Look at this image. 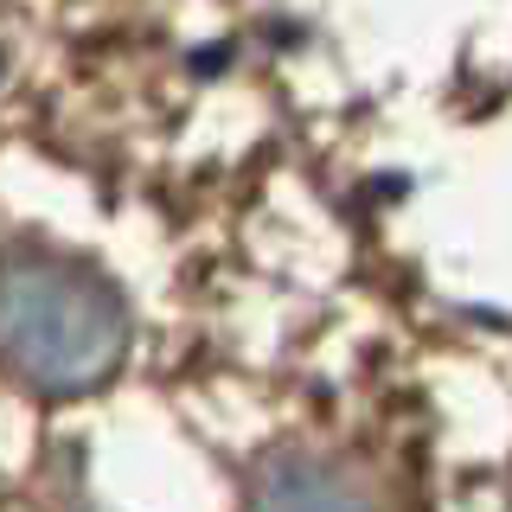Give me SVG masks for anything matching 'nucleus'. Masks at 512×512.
Instances as JSON below:
<instances>
[{"mask_svg": "<svg viewBox=\"0 0 512 512\" xmlns=\"http://www.w3.org/2000/svg\"><path fill=\"white\" fill-rule=\"evenodd\" d=\"M128 352V308L96 269L52 250L0 256V372L39 397L96 391Z\"/></svg>", "mask_w": 512, "mask_h": 512, "instance_id": "f257e3e1", "label": "nucleus"}, {"mask_svg": "<svg viewBox=\"0 0 512 512\" xmlns=\"http://www.w3.org/2000/svg\"><path fill=\"white\" fill-rule=\"evenodd\" d=\"M250 512H372L365 493L346 474H333L327 461L308 455H276L250 487Z\"/></svg>", "mask_w": 512, "mask_h": 512, "instance_id": "f03ea898", "label": "nucleus"}]
</instances>
